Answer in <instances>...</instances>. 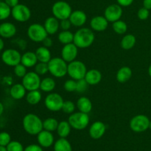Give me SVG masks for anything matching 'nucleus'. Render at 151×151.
<instances>
[{
    "label": "nucleus",
    "instance_id": "1",
    "mask_svg": "<svg viewBox=\"0 0 151 151\" xmlns=\"http://www.w3.org/2000/svg\"><path fill=\"white\" fill-rule=\"evenodd\" d=\"M95 39L94 31L91 28H82L74 33L73 43L81 49L89 47Z\"/></svg>",
    "mask_w": 151,
    "mask_h": 151
},
{
    "label": "nucleus",
    "instance_id": "2",
    "mask_svg": "<svg viewBox=\"0 0 151 151\" xmlns=\"http://www.w3.org/2000/svg\"><path fill=\"white\" fill-rule=\"evenodd\" d=\"M22 126L27 133L31 136H37L43 128V121L38 115L34 113H27L24 116Z\"/></svg>",
    "mask_w": 151,
    "mask_h": 151
},
{
    "label": "nucleus",
    "instance_id": "3",
    "mask_svg": "<svg viewBox=\"0 0 151 151\" xmlns=\"http://www.w3.org/2000/svg\"><path fill=\"white\" fill-rule=\"evenodd\" d=\"M49 73L56 78H63L67 74L68 63L61 57L52 58L48 62Z\"/></svg>",
    "mask_w": 151,
    "mask_h": 151
},
{
    "label": "nucleus",
    "instance_id": "4",
    "mask_svg": "<svg viewBox=\"0 0 151 151\" xmlns=\"http://www.w3.org/2000/svg\"><path fill=\"white\" fill-rule=\"evenodd\" d=\"M68 121L72 129L76 130H83L88 127L90 118L88 114L78 111L71 114L68 118Z\"/></svg>",
    "mask_w": 151,
    "mask_h": 151
},
{
    "label": "nucleus",
    "instance_id": "5",
    "mask_svg": "<svg viewBox=\"0 0 151 151\" xmlns=\"http://www.w3.org/2000/svg\"><path fill=\"white\" fill-rule=\"evenodd\" d=\"M87 70H88L85 64L80 60H75L70 63H68L67 74L74 80L78 81L85 78Z\"/></svg>",
    "mask_w": 151,
    "mask_h": 151
},
{
    "label": "nucleus",
    "instance_id": "6",
    "mask_svg": "<svg viewBox=\"0 0 151 151\" xmlns=\"http://www.w3.org/2000/svg\"><path fill=\"white\" fill-rule=\"evenodd\" d=\"M52 12L53 16L59 21L69 19L72 14V7L68 2L65 1H58L53 4L52 7Z\"/></svg>",
    "mask_w": 151,
    "mask_h": 151
},
{
    "label": "nucleus",
    "instance_id": "7",
    "mask_svg": "<svg viewBox=\"0 0 151 151\" xmlns=\"http://www.w3.org/2000/svg\"><path fill=\"white\" fill-rule=\"evenodd\" d=\"M27 36L34 42H42L44 38L48 36L44 25L38 23H34L29 25L27 31Z\"/></svg>",
    "mask_w": 151,
    "mask_h": 151
},
{
    "label": "nucleus",
    "instance_id": "8",
    "mask_svg": "<svg viewBox=\"0 0 151 151\" xmlns=\"http://www.w3.org/2000/svg\"><path fill=\"white\" fill-rule=\"evenodd\" d=\"M150 121L148 117L144 114H139L131 119L129 123L130 128L135 133H142L149 129Z\"/></svg>",
    "mask_w": 151,
    "mask_h": 151
},
{
    "label": "nucleus",
    "instance_id": "9",
    "mask_svg": "<svg viewBox=\"0 0 151 151\" xmlns=\"http://www.w3.org/2000/svg\"><path fill=\"white\" fill-rule=\"evenodd\" d=\"M63 97L57 93H50L44 99V105L47 110L52 112H58L61 110L63 107Z\"/></svg>",
    "mask_w": 151,
    "mask_h": 151
},
{
    "label": "nucleus",
    "instance_id": "10",
    "mask_svg": "<svg viewBox=\"0 0 151 151\" xmlns=\"http://www.w3.org/2000/svg\"><path fill=\"white\" fill-rule=\"evenodd\" d=\"M41 77L35 71L27 72V73L22 78V83L24 87L27 91L40 90L41 84Z\"/></svg>",
    "mask_w": 151,
    "mask_h": 151
},
{
    "label": "nucleus",
    "instance_id": "11",
    "mask_svg": "<svg viewBox=\"0 0 151 151\" xmlns=\"http://www.w3.org/2000/svg\"><path fill=\"white\" fill-rule=\"evenodd\" d=\"M1 60L7 66L15 67L21 63L22 54L16 49H7L1 54Z\"/></svg>",
    "mask_w": 151,
    "mask_h": 151
},
{
    "label": "nucleus",
    "instance_id": "12",
    "mask_svg": "<svg viewBox=\"0 0 151 151\" xmlns=\"http://www.w3.org/2000/svg\"><path fill=\"white\" fill-rule=\"evenodd\" d=\"M11 15L13 19L19 22H26L31 18V10L27 5L19 4L11 10Z\"/></svg>",
    "mask_w": 151,
    "mask_h": 151
},
{
    "label": "nucleus",
    "instance_id": "13",
    "mask_svg": "<svg viewBox=\"0 0 151 151\" xmlns=\"http://www.w3.org/2000/svg\"><path fill=\"white\" fill-rule=\"evenodd\" d=\"M123 13L122 7L118 4H112L108 6L104 11V16L109 22H114L119 20Z\"/></svg>",
    "mask_w": 151,
    "mask_h": 151
},
{
    "label": "nucleus",
    "instance_id": "14",
    "mask_svg": "<svg viewBox=\"0 0 151 151\" xmlns=\"http://www.w3.org/2000/svg\"><path fill=\"white\" fill-rule=\"evenodd\" d=\"M78 47L74 43L63 45L61 50V58L67 63L76 60L78 54Z\"/></svg>",
    "mask_w": 151,
    "mask_h": 151
},
{
    "label": "nucleus",
    "instance_id": "15",
    "mask_svg": "<svg viewBox=\"0 0 151 151\" xmlns=\"http://www.w3.org/2000/svg\"><path fill=\"white\" fill-rule=\"evenodd\" d=\"M106 131V126L103 121H96L90 126L88 133L89 136L93 139H100L104 136Z\"/></svg>",
    "mask_w": 151,
    "mask_h": 151
},
{
    "label": "nucleus",
    "instance_id": "16",
    "mask_svg": "<svg viewBox=\"0 0 151 151\" xmlns=\"http://www.w3.org/2000/svg\"><path fill=\"white\" fill-rule=\"evenodd\" d=\"M37 141L38 144L44 148L50 147L55 143L54 136L52 132L45 130H43L37 135Z\"/></svg>",
    "mask_w": 151,
    "mask_h": 151
},
{
    "label": "nucleus",
    "instance_id": "17",
    "mask_svg": "<svg viewBox=\"0 0 151 151\" xmlns=\"http://www.w3.org/2000/svg\"><path fill=\"white\" fill-rule=\"evenodd\" d=\"M109 23L104 16H96L90 21V28L93 31L103 32L107 29Z\"/></svg>",
    "mask_w": 151,
    "mask_h": 151
},
{
    "label": "nucleus",
    "instance_id": "18",
    "mask_svg": "<svg viewBox=\"0 0 151 151\" xmlns=\"http://www.w3.org/2000/svg\"><path fill=\"white\" fill-rule=\"evenodd\" d=\"M72 25L78 28L83 26L87 21V16L84 11L81 10H76L72 11L70 17L69 18Z\"/></svg>",
    "mask_w": 151,
    "mask_h": 151
},
{
    "label": "nucleus",
    "instance_id": "19",
    "mask_svg": "<svg viewBox=\"0 0 151 151\" xmlns=\"http://www.w3.org/2000/svg\"><path fill=\"white\" fill-rule=\"evenodd\" d=\"M44 27L48 35H54L60 28V21L55 16H50L44 21Z\"/></svg>",
    "mask_w": 151,
    "mask_h": 151
},
{
    "label": "nucleus",
    "instance_id": "20",
    "mask_svg": "<svg viewBox=\"0 0 151 151\" xmlns=\"http://www.w3.org/2000/svg\"><path fill=\"white\" fill-rule=\"evenodd\" d=\"M16 27L11 22H3L0 25V36L2 38H12L16 35Z\"/></svg>",
    "mask_w": 151,
    "mask_h": 151
},
{
    "label": "nucleus",
    "instance_id": "21",
    "mask_svg": "<svg viewBox=\"0 0 151 151\" xmlns=\"http://www.w3.org/2000/svg\"><path fill=\"white\" fill-rule=\"evenodd\" d=\"M84 78L88 85H96L101 81L102 73L100 70L97 69L88 70H87Z\"/></svg>",
    "mask_w": 151,
    "mask_h": 151
},
{
    "label": "nucleus",
    "instance_id": "22",
    "mask_svg": "<svg viewBox=\"0 0 151 151\" xmlns=\"http://www.w3.org/2000/svg\"><path fill=\"white\" fill-rule=\"evenodd\" d=\"M38 62V61L35 52L27 51L22 55L21 63L24 65L27 68L35 67Z\"/></svg>",
    "mask_w": 151,
    "mask_h": 151
},
{
    "label": "nucleus",
    "instance_id": "23",
    "mask_svg": "<svg viewBox=\"0 0 151 151\" xmlns=\"http://www.w3.org/2000/svg\"><path fill=\"white\" fill-rule=\"evenodd\" d=\"M77 108L80 112L88 114L92 110V102L86 96H81L78 99L76 103Z\"/></svg>",
    "mask_w": 151,
    "mask_h": 151
},
{
    "label": "nucleus",
    "instance_id": "24",
    "mask_svg": "<svg viewBox=\"0 0 151 151\" xmlns=\"http://www.w3.org/2000/svg\"><path fill=\"white\" fill-rule=\"evenodd\" d=\"M10 94L13 99L20 100L27 95V90L22 84H15L10 87Z\"/></svg>",
    "mask_w": 151,
    "mask_h": 151
},
{
    "label": "nucleus",
    "instance_id": "25",
    "mask_svg": "<svg viewBox=\"0 0 151 151\" xmlns=\"http://www.w3.org/2000/svg\"><path fill=\"white\" fill-rule=\"evenodd\" d=\"M132 77V70L128 66H123L118 70L116 78L119 83H125Z\"/></svg>",
    "mask_w": 151,
    "mask_h": 151
},
{
    "label": "nucleus",
    "instance_id": "26",
    "mask_svg": "<svg viewBox=\"0 0 151 151\" xmlns=\"http://www.w3.org/2000/svg\"><path fill=\"white\" fill-rule=\"evenodd\" d=\"M35 54H36L38 61L40 62H44V63H48L52 59L51 52L50 49L44 46L38 47L35 50Z\"/></svg>",
    "mask_w": 151,
    "mask_h": 151
},
{
    "label": "nucleus",
    "instance_id": "27",
    "mask_svg": "<svg viewBox=\"0 0 151 151\" xmlns=\"http://www.w3.org/2000/svg\"><path fill=\"white\" fill-rule=\"evenodd\" d=\"M56 86L55 81L52 77H45L41 79L40 90L45 93H52Z\"/></svg>",
    "mask_w": 151,
    "mask_h": 151
},
{
    "label": "nucleus",
    "instance_id": "28",
    "mask_svg": "<svg viewBox=\"0 0 151 151\" xmlns=\"http://www.w3.org/2000/svg\"><path fill=\"white\" fill-rule=\"evenodd\" d=\"M54 151H72V147L66 138H60L53 144Z\"/></svg>",
    "mask_w": 151,
    "mask_h": 151
},
{
    "label": "nucleus",
    "instance_id": "29",
    "mask_svg": "<svg viewBox=\"0 0 151 151\" xmlns=\"http://www.w3.org/2000/svg\"><path fill=\"white\" fill-rule=\"evenodd\" d=\"M137 42V38L136 36L133 34H126L122 38L120 42V46L124 50H131L135 46Z\"/></svg>",
    "mask_w": 151,
    "mask_h": 151
},
{
    "label": "nucleus",
    "instance_id": "30",
    "mask_svg": "<svg viewBox=\"0 0 151 151\" xmlns=\"http://www.w3.org/2000/svg\"><path fill=\"white\" fill-rule=\"evenodd\" d=\"M25 97H26L27 102L29 105H36L41 102L42 99V95L39 90H31V91H28Z\"/></svg>",
    "mask_w": 151,
    "mask_h": 151
},
{
    "label": "nucleus",
    "instance_id": "31",
    "mask_svg": "<svg viewBox=\"0 0 151 151\" xmlns=\"http://www.w3.org/2000/svg\"><path fill=\"white\" fill-rule=\"evenodd\" d=\"M72 127L68 121H61L59 122L57 128V133L60 138H66L70 134Z\"/></svg>",
    "mask_w": 151,
    "mask_h": 151
},
{
    "label": "nucleus",
    "instance_id": "32",
    "mask_svg": "<svg viewBox=\"0 0 151 151\" xmlns=\"http://www.w3.org/2000/svg\"><path fill=\"white\" fill-rule=\"evenodd\" d=\"M58 41L63 45L73 43L74 41V33L70 30H62L58 36Z\"/></svg>",
    "mask_w": 151,
    "mask_h": 151
},
{
    "label": "nucleus",
    "instance_id": "33",
    "mask_svg": "<svg viewBox=\"0 0 151 151\" xmlns=\"http://www.w3.org/2000/svg\"><path fill=\"white\" fill-rule=\"evenodd\" d=\"M58 121L55 118H47L43 121V128L44 130L50 132H54L57 130L58 126Z\"/></svg>",
    "mask_w": 151,
    "mask_h": 151
},
{
    "label": "nucleus",
    "instance_id": "34",
    "mask_svg": "<svg viewBox=\"0 0 151 151\" xmlns=\"http://www.w3.org/2000/svg\"><path fill=\"white\" fill-rule=\"evenodd\" d=\"M112 28L116 33L119 34V35H122V34H125L128 30V25H127L126 22L119 19V20L114 22L112 25Z\"/></svg>",
    "mask_w": 151,
    "mask_h": 151
},
{
    "label": "nucleus",
    "instance_id": "35",
    "mask_svg": "<svg viewBox=\"0 0 151 151\" xmlns=\"http://www.w3.org/2000/svg\"><path fill=\"white\" fill-rule=\"evenodd\" d=\"M11 7L4 1H0V21L5 20L11 15Z\"/></svg>",
    "mask_w": 151,
    "mask_h": 151
},
{
    "label": "nucleus",
    "instance_id": "36",
    "mask_svg": "<svg viewBox=\"0 0 151 151\" xmlns=\"http://www.w3.org/2000/svg\"><path fill=\"white\" fill-rule=\"evenodd\" d=\"M76 107V105L73 102H72V101H64L61 110L63 113H65L71 115V114L74 113L75 112Z\"/></svg>",
    "mask_w": 151,
    "mask_h": 151
},
{
    "label": "nucleus",
    "instance_id": "37",
    "mask_svg": "<svg viewBox=\"0 0 151 151\" xmlns=\"http://www.w3.org/2000/svg\"><path fill=\"white\" fill-rule=\"evenodd\" d=\"M35 72L41 76H44L49 72L48 63H44V62H38L35 66Z\"/></svg>",
    "mask_w": 151,
    "mask_h": 151
},
{
    "label": "nucleus",
    "instance_id": "38",
    "mask_svg": "<svg viewBox=\"0 0 151 151\" xmlns=\"http://www.w3.org/2000/svg\"><path fill=\"white\" fill-rule=\"evenodd\" d=\"M6 148L7 151H24V150L22 144L18 141H11Z\"/></svg>",
    "mask_w": 151,
    "mask_h": 151
},
{
    "label": "nucleus",
    "instance_id": "39",
    "mask_svg": "<svg viewBox=\"0 0 151 151\" xmlns=\"http://www.w3.org/2000/svg\"><path fill=\"white\" fill-rule=\"evenodd\" d=\"M76 85L77 81L74 80L72 78L66 80L63 84V88L66 92L69 93H72V92L76 91Z\"/></svg>",
    "mask_w": 151,
    "mask_h": 151
},
{
    "label": "nucleus",
    "instance_id": "40",
    "mask_svg": "<svg viewBox=\"0 0 151 151\" xmlns=\"http://www.w3.org/2000/svg\"><path fill=\"white\" fill-rule=\"evenodd\" d=\"M14 73L19 78H23L27 72V68L22 63L19 64L18 65L14 67Z\"/></svg>",
    "mask_w": 151,
    "mask_h": 151
},
{
    "label": "nucleus",
    "instance_id": "41",
    "mask_svg": "<svg viewBox=\"0 0 151 151\" xmlns=\"http://www.w3.org/2000/svg\"><path fill=\"white\" fill-rule=\"evenodd\" d=\"M11 142V136L7 132H0V145L7 147Z\"/></svg>",
    "mask_w": 151,
    "mask_h": 151
},
{
    "label": "nucleus",
    "instance_id": "42",
    "mask_svg": "<svg viewBox=\"0 0 151 151\" xmlns=\"http://www.w3.org/2000/svg\"><path fill=\"white\" fill-rule=\"evenodd\" d=\"M88 84L86 82L85 78H82V79H80L77 81L76 91L78 92V93H84V92L88 89Z\"/></svg>",
    "mask_w": 151,
    "mask_h": 151
},
{
    "label": "nucleus",
    "instance_id": "43",
    "mask_svg": "<svg viewBox=\"0 0 151 151\" xmlns=\"http://www.w3.org/2000/svg\"><path fill=\"white\" fill-rule=\"evenodd\" d=\"M149 16H150V10L144 7L139 9L137 12V16L140 20H146L148 19Z\"/></svg>",
    "mask_w": 151,
    "mask_h": 151
},
{
    "label": "nucleus",
    "instance_id": "44",
    "mask_svg": "<svg viewBox=\"0 0 151 151\" xmlns=\"http://www.w3.org/2000/svg\"><path fill=\"white\" fill-rule=\"evenodd\" d=\"M71 26H72V23L69 19L60 21V28H61L62 30H69Z\"/></svg>",
    "mask_w": 151,
    "mask_h": 151
},
{
    "label": "nucleus",
    "instance_id": "45",
    "mask_svg": "<svg viewBox=\"0 0 151 151\" xmlns=\"http://www.w3.org/2000/svg\"><path fill=\"white\" fill-rule=\"evenodd\" d=\"M24 151H44L43 150L42 147L40 146L39 144H31L27 146L24 148Z\"/></svg>",
    "mask_w": 151,
    "mask_h": 151
},
{
    "label": "nucleus",
    "instance_id": "46",
    "mask_svg": "<svg viewBox=\"0 0 151 151\" xmlns=\"http://www.w3.org/2000/svg\"><path fill=\"white\" fill-rule=\"evenodd\" d=\"M42 43H43V46L47 47V48H50V47H51L52 46L53 41L51 37L47 36L45 38H44V41H42Z\"/></svg>",
    "mask_w": 151,
    "mask_h": 151
},
{
    "label": "nucleus",
    "instance_id": "47",
    "mask_svg": "<svg viewBox=\"0 0 151 151\" xmlns=\"http://www.w3.org/2000/svg\"><path fill=\"white\" fill-rule=\"evenodd\" d=\"M134 1V0H116L118 4L121 7H128L133 4Z\"/></svg>",
    "mask_w": 151,
    "mask_h": 151
},
{
    "label": "nucleus",
    "instance_id": "48",
    "mask_svg": "<svg viewBox=\"0 0 151 151\" xmlns=\"http://www.w3.org/2000/svg\"><path fill=\"white\" fill-rule=\"evenodd\" d=\"M4 2L11 8L19 4V0H4Z\"/></svg>",
    "mask_w": 151,
    "mask_h": 151
},
{
    "label": "nucleus",
    "instance_id": "49",
    "mask_svg": "<svg viewBox=\"0 0 151 151\" xmlns=\"http://www.w3.org/2000/svg\"><path fill=\"white\" fill-rule=\"evenodd\" d=\"M143 7L147 10H151V0H143Z\"/></svg>",
    "mask_w": 151,
    "mask_h": 151
},
{
    "label": "nucleus",
    "instance_id": "50",
    "mask_svg": "<svg viewBox=\"0 0 151 151\" xmlns=\"http://www.w3.org/2000/svg\"><path fill=\"white\" fill-rule=\"evenodd\" d=\"M4 41H3V40H2V38H1V37L0 36V51L3 50V48H4Z\"/></svg>",
    "mask_w": 151,
    "mask_h": 151
},
{
    "label": "nucleus",
    "instance_id": "51",
    "mask_svg": "<svg viewBox=\"0 0 151 151\" xmlns=\"http://www.w3.org/2000/svg\"><path fill=\"white\" fill-rule=\"evenodd\" d=\"M4 105H3V104L1 103V102H0V117L1 116V115L3 114V113H4Z\"/></svg>",
    "mask_w": 151,
    "mask_h": 151
},
{
    "label": "nucleus",
    "instance_id": "52",
    "mask_svg": "<svg viewBox=\"0 0 151 151\" xmlns=\"http://www.w3.org/2000/svg\"><path fill=\"white\" fill-rule=\"evenodd\" d=\"M0 151H7L6 147H3L0 145Z\"/></svg>",
    "mask_w": 151,
    "mask_h": 151
},
{
    "label": "nucleus",
    "instance_id": "53",
    "mask_svg": "<svg viewBox=\"0 0 151 151\" xmlns=\"http://www.w3.org/2000/svg\"><path fill=\"white\" fill-rule=\"evenodd\" d=\"M148 74H149V76H150V77L151 78V64H150V66H149V68H148Z\"/></svg>",
    "mask_w": 151,
    "mask_h": 151
},
{
    "label": "nucleus",
    "instance_id": "54",
    "mask_svg": "<svg viewBox=\"0 0 151 151\" xmlns=\"http://www.w3.org/2000/svg\"><path fill=\"white\" fill-rule=\"evenodd\" d=\"M149 128H150V130H151V120H150V126H149Z\"/></svg>",
    "mask_w": 151,
    "mask_h": 151
}]
</instances>
